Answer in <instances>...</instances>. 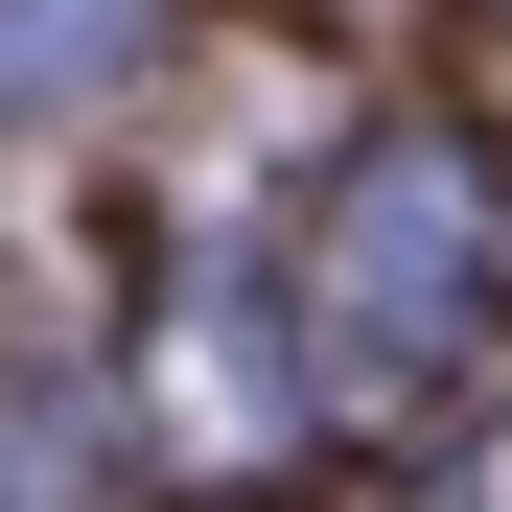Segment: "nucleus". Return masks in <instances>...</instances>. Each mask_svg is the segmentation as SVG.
<instances>
[{
  "label": "nucleus",
  "instance_id": "nucleus-2",
  "mask_svg": "<svg viewBox=\"0 0 512 512\" xmlns=\"http://www.w3.org/2000/svg\"><path fill=\"white\" fill-rule=\"evenodd\" d=\"M280 443H303V396H280V350L233 326V280H187V303H163V466H210V489H256Z\"/></svg>",
  "mask_w": 512,
  "mask_h": 512
},
{
  "label": "nucleus",
  "instance_id": "nucleus-5",
  "mask_svg": "<svg viewBox=\"0 0 512 512\" xmlns=\"http://www.w3.org/2000/svg\"><path fill=\"white\" fill-rule=\"evenodd\" d=\"M419 512H512V419H489V443H466L443 489H419Z\"/></svg>",
  "mask_w": 512,
  "mask_h": 512
},
{
  "label": "nucleus",
  "instance_id": "nucleus-4",
  "mask_svg": "<svg viewBox=\"0 0 512 512\" xmlns=\"http://www.w3.org/2000/svg\"><path fill=\"white\" fill-rule=\"evenodd\" d=\"M94 489V396L70 373H0V512H70Z\"/></svg>",
  "mask_w": 512,
  "mask_h": 512
},
{
  "label": "nucleus",
  "instance_id": "nucleus-1",
  "mask_svg": "<svg viewBox=\"0 0 512 512\" xmlns=\"http://www.w3.org/2000/svg\"><path fill=\"white\" fill-rule=\"evenodd\" d=\"M303 303H326V373H350V396H419V373L489 326V163H466V140H373L350 187H326Z\"/></svg>",
  "mask_w": 512,
  "mask_h": 512
},
{
  "label": "nucleus",
  "instance_id": "nucleus-3",
  "mask_svg": "<svg viewBox=\"0 0 512 512\" xmlns=\"http://www.w3.org/2000/svg\"><path fill=\"white\" fill-rule=\"evenodd\" d=\"M140 70V0H0V94H117Z\"/></svg>",
  "mask_w": 512,
  "mask_h": 512
}]
</instances>
